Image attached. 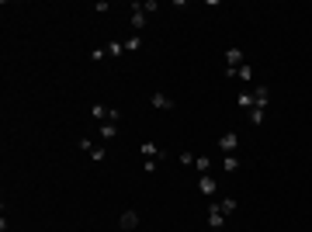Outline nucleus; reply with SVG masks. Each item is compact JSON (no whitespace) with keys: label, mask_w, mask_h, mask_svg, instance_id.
Wrapping results in <instances>:
<instances>
[{"label":"nucleus","mask_w":312,"mask_h":232,"mask_svg":"<svg viewBox=\"0 0 312 232\" xmlns=\"http://www.w3.org/2000/svg\"><path fill=\"white\" fill-rule=\"evenodd\" d=\"M198 190H201L205 198H215V194H219V180L208 177V173H201V177H198Z\"/></svg>","instance_id":"obj_1"},{"label":"nucleus","mask_w":312,"mask_h":232,"mask_svg":"<svg viewBox=\"0 0 312 232\" xmlns=\"http://www.w3.org/2000/svg\"><path fill=\"white\" fill-rule=\"evenodd\" d=\"M240 146V135L236 132H222L219 135V149H225V156H232V149Z\"/></svg>","instance_id":"obj_2"},{"label":"nucleus","mask_w":312,"mask_h":232,"mask_svg":"<svg viewBox=\"0 0 312 232\" xmlns=\"http://www.w3.org/2000/svg\"><path fill=\"white\" fill-rule=\"evenodd\" d=\"M225 66H229V69L246 66V63H243V49H236V45H232V49H225Z\"/></svg>","instance_id":"obj_3"},{"label":"nucleus","mask_w":312,"mask_h":232,"mask_svg":"<svg viewBox=\"0 0 312 232\" xmlns=\"http://www.w3.org/2000/svg\"><path fill=\"white\" fill-rule=\"evenodd\" d=\"M139 152H142V160H163V149L156 146V142H142Z\"/></svg>","instance_id":"obj_4"},{"label":"nucleus","mask_w":312,"mask_h":232,"mask_svg":"<svg viewBox=\"0 0 312 232\" xmlns=\"http://www.w3.org/2000/svg\"><path fill=\"white\" fill-rule=\"evenodd\" d=\"M118 225H122L125 232H132V229L139 225V211H132V208H129V211H122V215H118Z\"/></svg>","instance_id":"obj_5"},{"label":"nucleus","mask_w":312,"mask_h":232,"mask_svg":"<svg viewBox=\"0 0 312 232\" xmlns=\"http://www.w3.org/2000/svg\"><path fill=\"white\" fill-rule=\"evenodd\" d=\"M149 101H153V107H160V111H174V97H167L163 90H156Z\"/></svg>","instance_id":"obj_6"},{"label":"nucleus","mask_w":312,"mask_h":232,"mask_svg":"<svg viewBox=\"0 0 312 232\" xmlns=\"http://www.w3.org/2000/svg\"><path fill=\"white\" fill-rule=\"evenodd\" d=\"M132 28H135V31L146 28V11H142V4H132Z\"/></svg>","instance_id":"obj_7"},{"label":"nucleus","mask_w":312,"mask_h":232,"mask_svg":"<svg viewBox=\"0 0 312 232\" xmlns=\"http://www.w3.org/2000/svg\"><path fill=\"white\" fill-rule=\"evenodd\" d=\"M253 104H257V107H267V104H270V87L260 84V87L253 90Z\"/></svg>","instance_id":"obj_8"},{"label":"nucleus","mask_w":312,"mask_h":232,"mask_svg":"<svg viewBox=\"0 0 312 232\" xmlns=\"http://www.w3.org/2000/svg\"><path fill=\"white\" fill-rule=\"evenodd\" d=\"M222 222H225V215H222L219 205L212 201V205H208V225H212V229H222Z\"/></svg>","instance_id":"obj_9"},{"label":"nucleus","mask_w":312,"mask_h":232,"mask_svg":"<svg viewBox=\"0 0 312 232\" xmlns=\"http://www.w3.org/2000/svg\"><path fill=\"white\" fill-rule=\"evenodd\" d=\"M215 205H219V211H222V215H225V218H229V215H232V211H236V208H240V201H232V198H219V201H215Z\"/></svg>","instance_id":"obj_10"},{"label":"nucleus","mask_w":312,"mask_h":232,"mask_svg":"<svg viewBox=\"0 0 312 232\" xmlns=\"http://www.w3.org/2000/svg\"><path fill=\"white\" fill-rule=\"evenodd\" d=\"M240 167H243V163H240L236 156H225V160H222V170H225V173H236Z\"/></svg>","instance_id":"obj_11"},{"label":"nucleus","mask_w":312,"mask_h":232,"mask_svg":"<svg viewBox=\"0 0 312 232\" xmlns=\"http://www.w3.org/2000/svg\"><path fill=\"white\" fill-rule=\"evenodd\" d=\"M101 135L104 139H114V135H118V122H104L101 125Z\"/></svg>","instance_id":"obj_12"},{"label":"nucleus","mask_w":312,"mask_h":232,"mask_svg":"<svg viewBox=\"0 0 312 232\" xmlns=\"http://www.w3.org/2000/svg\"><path fill=\"white\" fill-rule=\"evenodd\" d=\"M104 52H108V56H122V52H125V42H108Z\"/></svg>","instance_id":"obj_13"},{"label":"nucleus","mask_w":312,"mask_h":232,"mask_svg":"<svg viewBox=\"0 0 312 232\" xmlns=\"http://www.w3.org/2000/svg\"><path fill=\"white\" fill-rule=\"evenodd\" d=\"M194 167H198V173H208L212 170V160L208 156H194Z\"/></svg>","instance_id":"obj_14"},{"label":"nucleus","mask_w":312,"mask_h":232,"mask_svg":"<svg viewBox=\"0 0 312 232\" xmlns=\"http://www.w3.org/2000/svg\"><path fill=\"white\" fill-rule=\"evenodd\" d=\"M236 80H246V84H250V80H253V66H240V69H236Z\"/></svg>","instance_id":"obj_15"},{"label":"nucleus","mask_w":312,"mask_h":232,"mask_svg":"<svg viewBox=\"0 0 312 232\" xmlns=\"http://www.w3.org/2000/svg\"><path fill=\"white\" fill-rule=\"evenodd\" d=\"M236 101H240V107H246V111H253V107H257V104H253V94H240Z\"/></svg>","instance_id":"obj_16"},{"label":"nucleus","mask_w":312,"mask_h":232,"mask_svg":"<svg viewBox=\"0 0 312 232\" xmlns=\"http://www.w3.org/2000/svg\"><path fill=\"white\" fill-rule=\"evenodd\" d=\"M139 45H142V38H139V35H132V38H125V52H135Z\"/></svg>","instance_id":"obj_17"},{"label":"nucleus","mask_w":312,"mask_h":232,"mask_svg":"<svg viewBox=\"0 0 312 232\" xmlns=\"http://www.w3.org/2000/svg\"><path fill=\"white\" fill-rule=\"evenodd\" d=\"M108 111H111V107H104V104H94V107H90L94 118H108Z\"/></svg>","instance_id":"obj_18"},{"label":"nucleus","mask_w":312,"mask_h":232,"mask_svg":"<svg viewBox=\"0 0 312 232\" xmlns=\"http://www.w3.org/2000/svg\"><path fill=\"white\" fill-rule=\"evenodd\" d=\"M250 122H253V125H264V107H253V111H250Z\"/></svg>","instance_id":"obj_19"},{"label":"nucleus","mask_w":312,"mask_h":232,"mask_svg":"<svg viewBox=\"0 0 312 232\" xmlns=\"http://www.w3.org/2000/svg\"><path fill=\"white\" fill-rule=\"evenodd\" d=\"M177 160H180L184 167H191V163H194V152H187V149H184V152H180V156H177Z\"/></svg>","instance_id":"obj_20"},{"label":"nucleus","mask_w":312,"mask_h":232,"mask_svg":"<svg viewBox=\"0 0 312 232\" xmlns=\"http://www.w3.org/2000/svg\"><path fill=\"white\" fill-rule=\"evenodd\" d=\"M90 160H97V163L104 160V149H101V146H94V149H90Z\"/></svg>","instance_id":"obj_21"},{"label":"nucleus","mask_w":312,"mask_h":232,"mask_svg":"<svg viewBox=\"0 0 312 232\" xmlns=\"http://www.w3.org/2000/svg\"><path fill=\"white\" fill-rule=\"evenodd\" d=\"M160 170V160H146V173H156Z\"/></svg>","instance_id":"obj_22"}]
</instances>
